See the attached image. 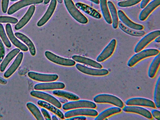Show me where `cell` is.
<instances>
[{"instance_id":"cell-1","label":"cell","mask_w":160,"mask_h":120,"mask_svg":"<svg viewBox=\"0 0 160 120\" xmlns=\"http://www.w3.org/2000/svg\"><path fill=\"white\" fill-rule=\"evenodd\" d=\"M159 53L158 50L154 48H149L142 50L133 55L128 60L127 65L132 67L143 59L156 56Z\"/></svg>"},{"instance_id":"cell-2","label":"cell","mask_w":160,"mask_h":120,"mask_svg":"<svg viewBox=\"0 0 160 120\" xmlns=\"http://www.w3.org/2000/svg\"><path fill=\"white\" fill-rule=\"evenodd\" d=\"M93 100L96 103H109L121 108L124 105L123 102L120 98L110 94H99L95 96Z\"/></svg>"},{"instance_id":"cell-3","label":"cell","mask_w":160,"mask_h":120,"mask_svg":"<svg viewBox=\"0 0 160 120\" xmlns=\"http://www.w3.org/2000/svg\"><path fill=\"white\" fill-rule=\"evenodd\" d=\"M65 6L72 17L78 22L86 24L88 19L76 7L72 0H64Z\"/></svg>"},{"instance_id":"cell-4","label":"cell","mask_w":160,"mask_h":120,"mask_svg":"<svg viewBox=\"0 0 160 120\" xmlns=\"http://www.w3.org/2000/svg\"><path fill=\"white\" fill-rule=\"evenodd\" d=\"M96 104L94 102L85 100H80L67 102L63 104L62 108L65 110L81 108H95Z\"/></svg>"},{"instance_id":"cell-5","label":"cell","mask_w":160,"mask_h":120,"mask_svg":"<svg viewBox=\"0 0 160 120\" xmlns=\"http://www.w3.org/2000/svg\"><path fill=\"white\" fill-rule=\"evenodd\" d=\"M160 31L157 30L151 32L143 37L137 44L134 52L137 53L142 50L148 43L159 36Z\"/></svg>"},{"instance_id":"cell-6","label":"cell","mask_w":160,"mask_h":120,"mask_svg":"<svg viewBox=\"0 0 160 120\" xmlns=\"http://www.w3.org/2000/svg\"><path fill=\"white\" fill-rule=\"evenodd\" d=\"M45 55L49 60L59 65L72 66L74 65L76 63L73 60L60 57L49 51H45Z\"/></svg>"},{"instance_id":"cell-7","label":"cell","mask_w":160,"mask_h":120,"mask_svg":"<svg viewBox=\"0 0 160 120\" xmlns=\"http://www.w3.org/2000/svg\"><path fill=\"white\" fill-rule=\"evenodd\" d=\"M30 95L37 98L42 99L52 104L58 108H61V104L59 101L52 95L41 91L32 90L30 92Z\"/></svg>"},{"instance_id":"cell-8","label":"cell","mask_w":160,"mask_h":120,"mask_svg":"<svg viewBox=\"0 0 160 120\" xmlns=\"http://www.w3.org/2000/svg\"><path fill=\"white\" fill-rule=\"evenodd\" d=\"M98 114V112L93 108H81L71 110L66 112L64 114V117L68 118L72 117L85 115L93 117H96Z\"/></svg>"},{"instance_id":"cell-9","label":"cell","mask_w":160,"mask_h":120,"mask_svg":"<svg viewBox=\"0 0 160 120\" xmlns=\"http://www.w3.org/2000/svg\"><path fill=\"white\" fill-rule=\"evenodd\" d=\"M76 67L81 72L90 75L102 76L106 75L109 73L108 71L105 69L90 68L79 63L76 64Z\"/></svg>"},{"instance_id":"cell-10","label":"cell","mask_w":160,"mask_h":120,"mask_svg":"<svg viewBox=\"0 0 160 120\" xmlns=\"http://www.w3.org/2000/svg\"><path fill=\"white\" fill-rule=\"evenodd\" d=\"M116 43L115 39H112L97 57V61L98 62H103L110 57L114 51Z\"/></svg>"},{"instance_id":"cell-11","label":"cell","mask_w":160,"mask_h":120,"mask_svg":"<svg viewBox=\"0 0 160 120\" xmlns=\"http://www.w3.org/2000/svg\"><path fill=\"white\" fill-rule=\"evenodd\" d=\"M44 0H21L14 3L8 8L7 13L11 15L20 9L26 6L34 4L41 3Z\"/></svg>"},{"instance_id":"cell-12","label":"cell","mask_w":160,"mask_h":120,"mask_svg":"<svg viewBox=\"0 0 160 120\" xmlns=\"http://www.w3.org/2000/svg\"><path fill=\"white\" fill-rule=\"evenodd\" d=\"M28 75L31 78L42 82H50L57 80L58 76L56 74H45L30 71L28 72Z\"/></svg>"},{"instance_id":"cell-13","label":"cell","mask_w":160,"mask_h":120,"mask_svg":"<svg viewBox=\"0 0 160 120\" xmlns=\"http://www.w3.org/2000/svg\"><path fill=\"white\" fill-rule=\"evenodd\" d=\"M127 105L147 107L153 108L156 107L154 102L149 99L141 98L134 97L129 98L126 101Z\"/></svg>"},{"instance_id":"cell-14","label":"cell","mask_w":160,"mask_h":120,"mask_svg":"<svg viewBox=\"0 0 160 120\" xmlns=\"http://www.w3.org/2000/svg\"><path fill=\"white\" fill-rule=\"evenodd\" d=\"M5 29L8 38L14 46L23 51L26 52L28 50V48L27 46L15 37L10 23H8L6 24Z\"/></svg>"},{"instance_id":"cell-15","label":"cell","mask_w":160,"mask_h":120,"mask_svg":"<svg viewBox=\"0 0 160 120\" xmlns=\"http://www.w3.org/2000/svg\"><path fill=\"white\" fill-rule=\"evenodd\" d=\"M65 87V84L61 82H51L40 83L36 84L34 87L35 90H49L62 89Z\"/></svg>"},{"instance_id":"cell-16","label":"cell","mask_w":160,"mask_h":120,"mask_svg":"<svg viewBox=\"0 0 160 120\" xmlns=\"http://www.w3.org/2000/svg\"><path fill=\"white\" fill-rule=\"evenodd\" d=\"M117 13L120 21L127 27L138 30H142L144 28L143 25L135 23L130 20L122 10H118Z\"/></svg>"},{"instance_id":"cell-17","label":"cell","mask_w":160,"mask_h":120,"mask_svg":"<svg viewBox=\"0 0 160 120\" xmlns=\"http://www.w3.org/2000/svg\"><path fill=\"white\" fill-rule=\"evenodd\" d=\"M122 110L125 112L139 114L149 119L152 118V116L150 112L146 108L141 107L128 105L123 107Z\"/></svg>"},{"instance_id":"cell-18","label":"cell","mask_w":160,"mask_h":120,"mask_svg":"<svg viewBox=\"0 0 160 120\" xmlns=\"http://www.w3.org/2000/svg\"><path fill=\"white\" fill-rule=\"evenodd\" d=\"M160 4V0H153L147 4L140 12L139 19L141 21L145 20L152 12L159 6Z\"/></svg>"},{"instance_id":"cell-19","label":"cell","mask_w":160,"mask_h":120,"mask_svg":"<svg viewBox=\"0 0 160 120\" xmlns=\"http://www.w3.org/2000/svg\"><path fill=\"white\" fill-rule=\"evenodd\" d=\"M57 3V0H51L45 13L37 23L38 27L43 26L49 19L55 11Z\"/></svg>"},{"instance_id":"cell-20","label":"cell","mask_w":160,"mask_h":120,"mask_svg":"<svg viewBox=\"0 0 160 120\" xmlns=\"http://www.w3.org/2000/svg\"><path fill=\"white\" fill-rule=\"evenodd\" d=\"M35 9L34 5L30 6L25 14L15 25L14 28L16 30L21 29L28 23L33 15Z\"/></svg>"},{"instance_id":"cell-21","label":"cell","mask_w":160,"mask_h":120,"mask_svg":"<svg viewBox=\"0 0 160 120\" xmlns=\"http://www.w3.org/2000/svg\"><path fill=\"white\" fill-rule=\"evenodd\" d=\"M22 52H19L13 62L4 74V76L6 78L10 77L17 70L20 65L23 58Z\"/></svg>"},{"instance_id":"cell-22","label":"cell","mask_w":160,"mask_h":120,"mask_svg":"<svg viewBox=\"0 0 160 120\" xmlns=\"http://www.w3.org/2000/svg\"><path fill=\"white\" fill-rule=\"evenodd\" d=\"M75 5L78 8L95 18L99 19L102 17L101 14L96 10L86 4L78 2L75 3Z\"/></svg>"},{"instance_id":"cell-23","label":"cell","mask_w":160,"mask_h":120,"mask_svg":"<svg viewBox=\"0 0 160 120\" xmlns=\"http://www.w3.org/2000/svg\"><path fill=\"white\" fill-rule=\"evenodd\" d=\"M72 58L77 62L88 65L97 68L101 69L102 68V65L99 62L86 57L74 55L72 56Z\"/></svg>"},{"instance_id":"cell-24","label":"cell","mask_w":160,"mask_h":120,"mask_svg":"<svg viewBox=\"0 0 160 120\" xmlns=\"http://www.w3.org/2000/svg\"><path fill=\"white\" fill-rule=\"evenodd\" d=\"M121 110V108L117 106L109 108L98 114L94 120H104L111 115L120 112Z\"/></svg>"},{"instance_id":"cell-25","label":"cell","mask_w":160,"mask_h":120,"mask_svg":"<svg viewBox=\"0 0 160 120\" xmlns=\"http://www.w3.org/2000/svg\"><path fill=\"white\" fill-rule=\"evenodd\" d=\"M15 35L23 42L28 47L31 55L34 56L36 53V50L34 45L31 40L24 34L19 32H16Z\"/></svg>"},{"instance_id":"cell-26","label":"cell","mask_w":160,"mask_h":120,"mask_svg":"<svg viewBox=\"0 0 160 120\" xmlns=\"http://www.w3.org/2000/svg\"><path fill=\"white\" fill-rule=\"evenodd\" d=\"M160 63V53L156 55L151 62L148 68V75L152 78L154 77L159 68Z\"/></svg>"},{"instance_id":"cell-27","label":"cell","mask_w":160,"mask_h":120,"mask_svg":"<svg viewBox=\"0 0 160 120\" xmlns=\"http://www.w3.org/2000/svg\"><path fill=\"white\" fill-rule=\"evenodd\" d=\"M38 104L40 106L44 108L51 111L53 113L57 115L60 118L64 119V115L63 113L58 108L54 105L42 100H39L37 102Z\"/></svg>"},{"instance_id":"cell-28","label":"cell","mask_w":160,"mask_h":120,"mask_svg":"<svg viewBox=\"0 0 160 120\" xmlns=\"http://www.w3.org/2000/svg\"><path fill=\"white\" fill-rule=\"evenodd\" d=\"M20 52L18 48H16L11 51L6 56L2 62L0 66V71L3 72L4 71L9 63Z\"/></svg>"},{"instance_id":"cell-29","label":"cell","mask_w":160,"mask_h":120,"mask_svg":"<svg viewBox=\"0 0 160 120\" xmlns=\"http://www.w3.org/2000/svg\"><path fill=\"white\" fill-rule=\"evenodd\" d=\"M118 26L122 31L132 36L141 37L145 34L144 31L134 30L127 27L120 21H118Z\"/></svg>"},{"instance_id":"cell-30","label":"cell","mask_w":160,"mask_h":120,"mask_svg":"<svg viewBox=\"0 0 160 120\" xmlns=\"http://www.w3.org/2000/svg\"><path fill=\"white\" fill-rule=\"evenodd\" d=\"M107 5L111 16L112 27L113 28L116 29L118 26L119 21L117 10L112 2L108 1Z\"/></svg>"},{"instance_id":"cell-31","label":"cell","mask_w":160,"mask_h":120,"mask_svg":"<svg viewBox=\"0 0 160 120\" xmlns=\"http://www.w3.org/2000/svg\"><path fill=\"white\" fill-rule=\"evenodd\" d=\"M101 11L103 18L109 24L112 23V20L107 5V0H99Z\"/></svg>"},{"instance_id":"cell-32","label":"cell","mask_w":160,"mask_h":120,"mask_svg":"<svg viewBox=\"0 0 160 120\" xmlns=\"http://www.w3.org/2000/svg\"><path fill=\"white\" fill-rule=\"evenodd\" d=\"M52 94L61 97L71 100H76L79 99V97L75 94L70 92L60 90H53Z\"/></svg>"},{"instance_id":"cell-33","label":"cell","mask_w":160,"mask_h":120,"mask_svg":"<svg viewBox=\"0 0 160 120\" xmlns=\"http://www.w3.org/2000/svg\"><path fill=\"white\" fill-rule=\"evenodd\" d=\"M26 106L37 120H44L40 110L35 104L31 102H28L26 104Z\"/></svg>"},{"instance_id":"cell-34","label":"cell","mask_w":160,"mask_h":120,"mask_svg":"<svg viewBox=\"0 0 160 120\" xmlns=\"http://www.w3.org/2000/svg\"><path fill=\"white\" fill-rule=\"evenodd\" d=\"M160 77L156 82L154 92V101L155 106L158 108H160Z\"/></svg>"},{"instance_id":"cell-35","label":"cell","mask_w":160,"mask_h":120,"mask_svg":"<svg viewBox=\"0 0 160 120\" xmlns=\"http://www.w3.org/2000/svg\"><path fill=\"white\" fill-rule=\"evenodd\" d=\"M0 36L5 46L8 48H11V44L6 34L3 26L0 23Z\"/></svg>"},{"instance_id":"cell-36","label":"cell","mask_w":160,"mask_h":120,"mask_svg":"<svg viewBox=\"0 0 160 120\" xmlns=\"http://www.w3.org/2000/svg\"><path fill=\"white\" fill-rule=\"evenodd\" d=\"M142 0H126L118 2V5L121 7H127L134 5L140 2Z\"/></svg>"},{"instance_id":"cell-37","label":"cell","mask_w":160,"mask_h":120,"mask_svg":"<svg viewBox=\"0 0 160 120\" xmlns=\"http://www.w3.org/2000/svg\"><path fill=\"white\" fill-rule=\"evenodd\" d=\"M18 22V19L14 17L6 16H0V23H8L16 24Z\"/></svg>"},{"instance_id":"cell-38","label":"cell","mask_w":160,"mask_h":120,"mask_svg":"<svg viewBox=\"0 0 160 120\" xmlns=\"http://www.w3.org/2000/svg\"><path fill=\"white\" fill-rule=\"evenodd\" d=\"M5 49L3 44L0 38V63H1L5 57Z\"/></svg>"},{"instance_id":"cell-39","label":"cell","mask_w":160,"mask_h":120,"mask_svg":"<svg viewBox=\"0 0 160 120\" xmlns=\"http://www.w3.org/2000/svg\"><path fill=\"white\" fill-rule=\"evenodd\" d=\"M9 0H2V10L4 13H6L7 11Z\"/></svg>"},{"instance_id":"cell-40","label":"cell","mask_w":160,"mask_h":120,"mask_svg":"<svg viewBox=\"0 0 160 120\" xmlns=\"http://www.w3.org/2000/svg\"><path fill=\"white\" fill-rule=\"evenodd\" d=\"M41 111L45 120H50L51 119V117L49 113L46 109L42 108L41 109Z\"/></svg>"},{"instance_id":"cell-41","label":"cell","mask_w":160,"mask_h":120,"mask_svg":"<svg viewBox=\"0 0 160 120\" xmlns=\"http://www.w3.org/2000/svg\"><path fill=\"white\" fill-rule=\"evenodd\" d=\"M151 114L154 118L158 120H160V112L156 109H152L151 111Z\"/></svg>"},{"instance_id":"cell-42","label":"cell","mask_w":160,"mask_h":120,"mask_svg":"<svg viewBox=\"0 0 160 120\" xmlns=\"http://www.w3.org/2000/svg\"><path fill=\"white\" fill-rule=\"evenodd\" d=\"M86 119V117L84 116H77L73 117H72L68 118L66 119V120H85Z\"/></svg>"},{"instance_id":"cell-43","label":"cell","mask_w":160,"mask_h":120,"mask_svg":"<svg viewBox=\"0 0 160 120\" xmlns=\"http://www.w3.org/2000/svg\"><path fill=\"white\" fill-rule=\"evenodd\" d=\"M150 0H142L140 7L141 8H144L146 6Z\"/></svg>"},{"instance_id":"cell-44","label":"cell","mask_w":160,"mask_h":120,"mask_svg":"<svg viewBox=\"0 0 160 120\" xmlns=\"http://www.w3.org/2000/svg\"><path fill=\"white\" fill-rule=\"evenodd\" d=\"M58 100L60 102L64 103L68 102V100L66 99L62 98H59Z\"/></svg>"},{"instance_id":"cell-45","label":"cell","mask_w":160,"mask_h":120,"mask_svg":"<svg viewBox=\"0 0 160 120\" xmlns=\"http://www.w3.org/2000/svg\"><path fill=\"white\" fill-rule=\"evenodd\" d=\"M7 83V81L6 79L0 77V83L2 84H6Z\"/></svg>"},{"instance_id":"cell-46","label":"cell","mask_w":160,"mask_h":120,"mask_svg":"<svg viewBox=\"0 0 160 120\" xmlns=\"http://www.w3.org/2000/svg\"><path fill=\"white\" fill-rule=\"evenodd\" d=\"M155 42H156L159 43L160 42V36H158L155 39Z\"/></svg>"},{"instance_id":"cell-47","label":"cell","mask_w":160,"mask_h":120,"mask_svg":"<svg viewBox=\"0 0 160 120\" xmlns=\"http://www.w3.org/2000/svg\"><path fill=\"white\" fill-rule=\"evenodd\" d=\"M88 0L91 1L96 4H99V0Z\"/></svg>"},{"instance_id":"cell-48","label":"cell","mask_w":160,"mask_h":120,"mask_svg":"<svg viewBox=\"0 0 160 120\" xmlns=\"http://www.w3.org/2000/svg\"><path fill=\"white\" fill-rule=\"evenodd\" d=\"M52 119L53 120H57L58 119L56 116L54 115L52 116Z\"/></svg>"},{"instance_id":"cell-49","label":"cell","mask_w":160,"mask_h":120,"mask_svg":"<svg viewBox=\"0 0 160 120\" xmlns=\"http://www.w3.org/2000/svg\"><path fill=\"white\" fill-rule=\"evenodd\" d=\"M50 0H44V3L45 4H48L50 1Z\"/></svg>"},{"instance_id":"cell-50","label":"cell","mask_w":160,"mask_h":120,"mask_svg":"<svg viewBox=\"0 0 160 120\" xmlns=\"http://www.w3.org/2000/svg\"><path fill=\"white\" fill-rule=\"evenodd\" d=\"M57 1L60 3H62V0H57Z\"/></svg>"},{"instance_id":"cell-51","label":"cell","mask_w":160,"mask_h":120,"mask_svg":"<svg viewBox=\"0 0 160 120\" xmlns=\"http://www.w3.org/2000/svg\"><path fill=\"white\" fill-rule=\"evenodd\" d=\"M18 0H10V1H12V2H14V1H17Z\"/></svg>"},{"instance_id":"cell-52","label":"cell","mask_w":160,"mask_h":120,"mask_svg":"<svg viewBox=\"0 0 160 120\" xmlns=\"http://www.w3.org/2000/svg\"><path fill=\"white\" fill-rule=\"evenodd\" d=\"M118 0L120 1H125V0Z\"/></svg>"},{"instance_id":"cell-53","label":"cell","mask_w":160,"mask_h":120,"mask_svg":"<svg viewBox=\"0 0 160 120\" xmlns=\"http://www.w3.org/2000/svg\"></svg>"}]
</instances>
